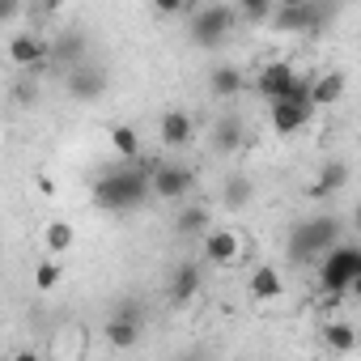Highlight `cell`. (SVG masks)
Returning <instances> with one entry per match:
<instances>
[{
    "label": "cell",
    "mask_w": 361,
    "mask_h": 361,
    "mask_svg": "<svg viewBox=\"0 0 361 361\" xmlns=\"http://www.w3.org/2000/svg\"><path fill=\"white\" fill-rule=\"evenodd\" d=\"M106 68H98V64H73L68 73H64V90H68V98L73 102H98L102 94H106Z\"/></svg>",
    "instance_id": "ba28073f"
},
{
    "label": "cell",
    "mask_w": 361,
    "mask_h": 361,
    "mask_svg": "<svg viewBox=\"0 0 361 361\" xmlns=\"http://www.w3.org/2000/svg\"><path fill=\"white\" fill-rule=\"evenodd\" d=\"M9 60H13V68L35 73V68H43V64L51 60V43H47V39H39L35 30H22V35H13V39H9Z\"/></svg>",
    "instance_id": "8fae6325"
},
{
    "label": "cell",
    "mask_w": 361,
    "mask_h": 361,
    "mask_svg": "<svg viewBox=\"0 0 361 361\" xmlns=\"http://www.w3.org/2000/svg\"><path fill=\"white\" fill-rule=\"evenodd\" d=\"M234 22H238V13L230 5H200L192 13V22H188V39L196 47H204V51H217L234 35Z\"/></svg>",
    "instance_id": "277c9868"
},
{
    "label": "cell",
    "mask_w": 361,
    "mask_h": 361,
    "mask_svg": "<svg viewBox=\"0 0 361 361\" xmlns=\"http://www.w3.org/2000/svg\"><path fill=\"white\" fill-rule=\"evenodd\" d=\"M140 331H145V310H140L136 302H119L115 314L102 323V336H106V344H111L115 353L136 348V344H140Z\"/></svg>",
    "instance_id": "8992f818"
},
{
    "label": "cell",
    "mask_w": 361,
    "mask_h": 361,
    "mask_svg": "<svg viewBox=\"0 0 361 361\" xmlns=\"http://www.w3.org/2000/svg\"><path fill=\"white\" fill-rule=\"evenodd\" d=\"M281 5H298V0H276V9H281Z\"/></svg>",
    "instance_id": "e575fe53"
},
{
    "label": "cell",
    "mask_w": 361,
    "mask_h": 361,
    "mask_svg": "<svg viewBox=\"0 0 361 361\" xmlns=\"http://www.w3.org/2000/svg\"><path fill=\"white\" fill-rule=\"evenodd\" d=\"M200 289H204V268H200L196 259H178V264L170 268V276H166V298H170L174 306L196 302Z\"/></svg>",
    "instance_id": "9c48e42d"
},
{
    "label": "cell",
    "mask_w": 361,
    "mask_h": 361,
    "mask_svg": "<svg viewBox=\"0 0 361 361\" xmlns=\"http://www.w3.org/2000/svg\"><path fill=\"white\" fill-rule=\"evenodd\" d=\"M64 5H68V0H43V9H47V13H60Z\"/></svg>",
    "instance_id": "4dcf8cb0"
},
{
    "label": "cell",
    "mask_w": 361,
    "mask_h": 361,
    "mask_svg": "<svg viewBox=\"0 0 361 361\" xmlns=\"http://www.w3.org/2000/svg\"><path fill=\"white\" fill-rule=\"evenodd\" d=\"M319 336H323V344H327L331 353H353V348L361 344V331H357V323H344V319H331V323H323V327H319Z\"/></svg>",
    "instance_id": "e0dca14e"
},
{
    "label": "cell",
    "mask_w": 361,
    "mask_h": 361,
    "mask_svg": "<svg viewBox=\"0 0 361 361\" xmlns=\"http://www.w3.org/2000/svg\"><path fill=\"white\" fill-rule=\"evenodd\" d=\"M272 26H276V30H310V26H319V5H310V0L281 5V9L272 13Z\"/></svg>",
    "instance_id": "9a60e30c"
},
{
    "label": "cell",
    "mask_w": 361,
    "mask_h": 361,
    "mask_svg": "<svg viewBox=\"0 0 361 361\" xmlns=\"http://www.w3.org/2000/svg\"><path fill=\"white\" fill-rule=\"evenodd\" d=\"M149 196H153L149 170H140L136 161H128V166H119V170H106L98 183H94V204H98L102 213H132V209H140Z\"/></svg>",
    "instance_id": "6da1fadb"
},
{
    "label": "cell",
    "mask_w": 361,
    "mask_h": 361,
    "mask_svg": "<svg viewBox=\"0 0 361 361\" xmlns=\"http://www.w3.org/2000/svg\"><path fill=\"white\" fill-rule=\"evenodd\" d=\"M340 243V217H314V221H302L293 226L289 234V255L293 259H323L331 247Z\"/></svg>",
    "instance_id": "3957f363"
},
{
    "label": "cell",
    "mask_w": 361,
    "mask_h": 361,
    "mask_svg": "<svg viewBox=\"0 0 361 361\" xmlns=\"http://www.w3.org/2000/svg\"><path fill=\"white\" fill-rule=\"evenodd\" d=\"M293 81H298L293 64L276 60V64H264V68H259V77H255V90H259V94H264L268 102H276V98H289Z\"/></svg>",
    "instance_id": "4fadbf2b"
},
{
    "label": "cell",
    "mask_w": 361,
    "mask_h": 361,
    "mask_svg": "<svg viewBox=\"0 0 361 361\" xmlns=\"http://www.w3.org/2000/svg\"><path fill=\"white\" fill-rule=\"evenodd\" d=\"M111 149L123 157V161H140V132L132 123H111Z\"/></svg>",
    "instance_id": "ffe728a7"
},
{
    "label": "cell",
    "mask_w": 361,
    "mask_h": 361,
    "mask_svg": "<svg viewBox=\"0 0 361 361\" xmlns=\"http://www.w3.org/2000/svg\"><path fill=\"white\" fill-rule=\"evenodd\" d=\"M149 5L166 18H178V13H188V0H149Z\"/></svg>",
    "instance_id": "83f0119b"
},
{
    "label": "cell",
    "mask_w": 361,
    "mask_h": 361,
    "mask_svg": "<svg viewBox=\"0 0 361 361\" xmlns=\"http://www.w3.org/2000/svg\"><path fill=\"white\" fill-rule=\"evenodd\" d=\"M361 276V247L357 243H336L323 259H319V285L331 302L348 298L353 281Z\"/></svg>",
    "instance_id": "7a4b0ae2"
},
{
    "label": "cell",
    "mask_w": 361,
    "mask_h": 361,
    "mask_svg": "<svg viewBox=\"0 0 361 361\" xmlns=\"http://www.w3.org/2000/svg\"><path fill=\"white\" fill-rule=\"evenodd\" d=\"M238 90H243V73H238V64H217V68H209V94L213 98H238Z\"/></svg>",
    "instance_id": "ac0fdd59"
},
{
    "label": "cell",
    "mask_w": 361,
    "mask_h": 361,
    "mask_svg": "<svg viewBox=\"0 0 361 361\" xmlns=\"http://www.w3.org/2000/svg\"><path fill=\"white\" fill-rule=\"evenodd\" d=\"M51 60H56V64H68V68L81 64V60H85V35H81V30H64V35L51 43Z\"/></svg>",
    "instance_id": "d6986e66"
},
{
    "label": "cell",
    "mask_w": 361,
    "mask_h": 361,
    "mask_svg": "<svg viewBox=\"0 0 361 361\" xmlns=\"http://www.w3.org/2000/svg\"><path fill=\"white\" fill-rule=\"evenodd\" d=\"M149 188L157 200H183L196 188V174L183 161H157V166H149Z\"/></svg>",
    "instance_id": "52a82bcc"
},
{
    "label": "cell",
    "mask_w": 361,
    "mask_h": 361,
    "mask_svg": "<svg viewBox=\"0 0 361 361\" xmlns=\"http://www.w3.org/2000/svg\"><path fill=\"white\" fill-rule=\"evenodd\" d=\"M157 136H161V145H166V149H188V145L196 140V119H192L188 111L170 106V111L157 119Z\"/></svg>",
    "instance_id": "7c38bea8"
},
{
    "label": "cell",
    "mask_w": 361,
    "mask_h": 361,
    "mask_svg": "<svg viewBox=\"0 0 361 361\" xmlns=\"http://www.w3.org/2000/svg\"><path fill=\"white\" fill-rule=\"evenodd\" d=\"M18 98H22V102H30V98H39V90H35V85H26V81H22V85H18Z\"/></svg>",
    "instance_id": "f546056e"
},
{
    "label": "cell",
    "mask_w": 361,
    "mask_h": 361,
    "mask_svg": "<svg viewBox=\"0 0 361 361\" xmlns=\"http://www.w3.org/2000/svg\"><path fill=\"white\" fill-rule=\"evenodd\" d=\"M348 298H357V302H361V276L353 281V289H348Z\"/></svg>",
    "instance_id": "1f68e13d"
},
{
    "label": "cell",
    "mask_w": 361,
    "mask_h": 361,
    "mask_svg": "<svg viewBox=\"0 0 361 361\" xmlns=\"http://www.w3.org/2000/svg\"><path fill=\"white\" fill-rule=\"evenodd\" d=\"M18 13H22V0H5L0 5V22H18Z\"/></svg>",
    "instance_id": "f1b7e54d"
},
{
    "label": "cell",
    "mask_w": 361,
    "mask_h": 361,
    "mask_svg": "<svg viewBox=\"0 0 361 361\" xmlns=\"http://www.w3.org/2000/svg\"><path fill=\"white\" fill-rule=\"evenodd\" d=\"M60 281H64V272H60L56 259H39L35 264V293H51Z\"/></svg>",
    "instance_id": "d4e9b609"
},
{
    "label": "cell",
    "mask_w": 361,
    "mask_h": 361,
    "mask_svg": "<svg viewBox=\"0 0 361 361\" xmlns=\"http://www.w3.org/2000/svg\"><path fill=\"white\" fill-rule=\"evenodd\" d=\"M200 9V0H188V13H196Z\"/></svg>",
    "instance_id": "836d02e7"
},
{
    "label": "cell",
    "mask_w": 361,
    "mask_h": 361,
    "mask_svg": "<svg viewBox=\"0 0 361 361\" xmlns=\"http://www.w3.org/2000/svg\"><path fill=\"white\" fill-rule=\"evenodd\" d=\"M247 293H251L255 302H276V298L285 293V276H281V268H276V264H259V268H251V276H247Z\"/></svg>",
    "instance_id": "5bb4252c"
},
{
    "label": "cell",
    "mask_w": 361,
    "mask_h": 361,
    "mask_svg": "<svg viewBox=\"0 0 361 361\" xmlns=\"http://www.w3.org/2000/svg\"><path fill=\"white\" fill-rule=\"evenodd\" d=\"M344 73H323V77H314V106H336L340 98H344Z\"/></svg>",
    "instance_id": "603a6c76"
},
{
    "label": "cell",
    "mask_w": 361,
    "mask_h": 361,
    "mask_svg": "<svg viewBox=\"0 0 361 361\" xmlns=\"http://www.w3.org/2000/svg\"><path fill=\"white\" fill-rule=\"evenodd\" d=\"M226 204L230 209L251 204V183H247V178H230V183H226Z\"/></svg>",
    "instance_id": "4316f807"
},
{
    "label": "cell",
    "mask_w": 361,
    "mask_h": 361,
    "mask_svg": "<svg viewBox=\"0 0 361 361\" xmlns=\"http://www.w3.org/2000/svg\"><path fill=\"white\" fill-rule=\"evenodd\" d=\"M73 243H77V230L68 226V221H47L43 226V247H47V255H68L73 251Z\"/></svg>",
    "instance_id": "44dd1931"
},
{
    "label": "cell",
    "mask_w": 361,
    "mask_h": 361,
    "mask_svg": "<svg viewBox=\"0 0 361 361\" xmlns=\"http://www.w3.org/2000/svg\"><path fill=\"white\" fill-rule=\"evenodd\" d=\"M204 226H209V204H192V209L178 213L174 234H178V238H196V234H204Z\"/></svg>",
    "instance_id": "cb8c5ba5"
},
{
    "label": "cell",
    "mask_w": 361,
    "mask_h": 361,
    "mask_svg": "<svg viewBox=\"0 0 361 361\" xmlns=\"http://www.w3.org/2000/svg\"><path fill=\"white\" fill-rule=\"evenodd\" d=\"M310 119H314V106H302V102H293V98L268 102V128H272L276 136H298Z\"/></svg>",
    "instance_id": "30bf717a"
},
{
    "label": "cell",
    "mask_w": 361,
    "mask_h": 361,
    "mask_svg": "<svg viewBox=\"0 0 361 361\" xmlns=\"http://www.w3.org/2000/svg\"><path fill=\"white\" fill-rule=\"evenodd\" d=\"M353 226H357V230H361V204H357V209H353Z\"/></svg>",
    "instance_id": "d6a6232c"
},
{
    "label": "cell",
    "mask_w": 361,
    "mask_h": 361,
    "mask_svg": "<svg viewBox=\"0 0 361 361\" xmlns=\"http://www.w3.org/2000/svg\"><path fill=\"white\" fill-rule=\"evenodd\" d=\"M348 183V166L344 161H323V170H319V178L310 183V200H327V196H336L340 188Z\"/></svg>",
    "instance_id": "2e32d148"
},
{
    "label": "cell",
    "mask_w": 361,
    "mask_h": 361,
    "mask_svg": "<svg viewBox=\"0 0 361 361\" xmlns=\"http://www.w3.org/2000/svg\"><path fill=\"white\" fill-rule=\"evenodd\" d=\"M213 149L217 153H238L243 149V123L234 115H226V119L213 123Z\"/></svg>",
    "instance_id": "7402d4cb"
},
{
    "label": "cell",
    "mask_w": 361,
    "mask_h": 361,
    "mask_svg": "<svg viewBox=\"0 0 361 361\" xmlns=\"http://www.w3.org/2000/svg\"><path fill=\"white\" fill-rule=\"evenodd\" d=\"M200 259L213 268H238L247 259V234L234 226H213L200 234Z\"/></svg>",
    "instance_id": "5b68a950"
},
{
    "label": "cell",
    "mask_w": 361,
    "mask_h": 361,
    "mask_svg": "<svg viewBox=\"0 0 361 361\" xmlns=\"http://www.w3.org/2000/svg\"><path fill=\"white\" fill-rule=\"evenodd\" d=\"M238 13L247 22H268L276 13V0H238Z\"/></svg>",
    "instance_id": "484cf974"
}]
</instances>
